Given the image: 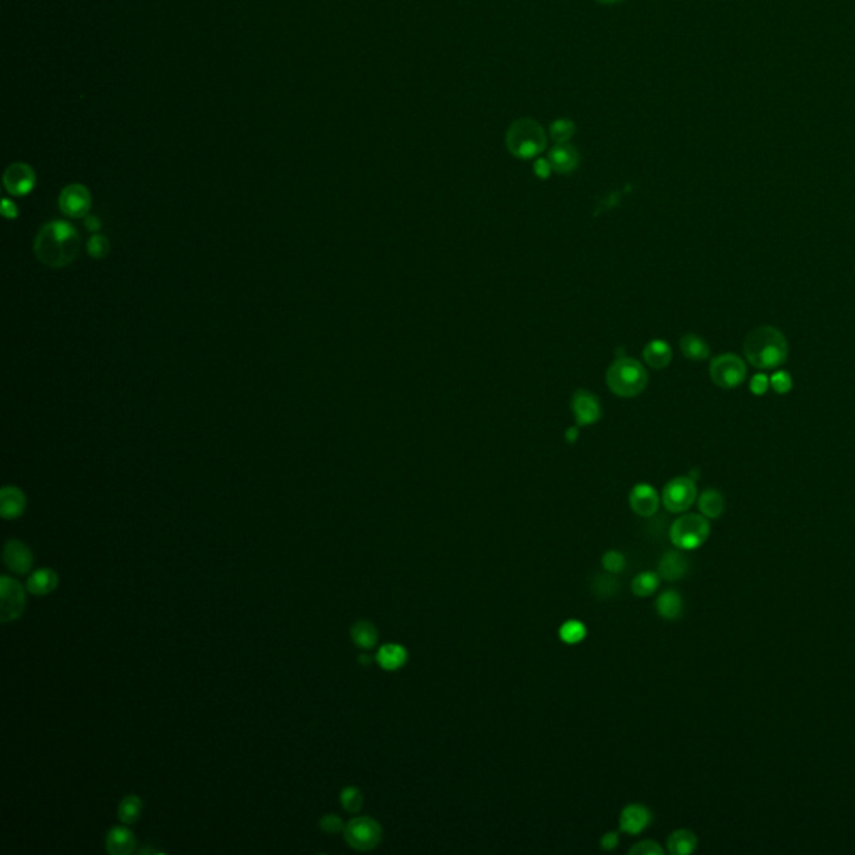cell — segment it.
I'll list each match as a JSON object with an SVG mask.
<instances>
[{
	"instance_id": "cb8c5ba5",
	"label": "cell",
	"mask_w": 855,
	"mask_h": 855,
	"mask_svg": "<svg viewBox=\"0 0 855 855\" xmlns=\"http://www.w3.org/2000/svg\"><path fill=\"white\" fill-rule=\"evenodd\" d=\"M657 613L665 620H677L684 613V600L675 590H667L657 598Z\"/></svg>"
},
{
	"instance_id": "603a6c76",
	"label": "cell",
	"mask_w": 855,
	"mask_h": 855,
	"mask_svg": "<svg viewBox=\"0 0 855 855\" xmlns=\"http://www.w3.org/2000/svg\"><path fill=\"white\" fill-rule=\"evenodd\" d=\"M590 590L593 597H597L598 600L613 598L620 591V582L615 577V573L603 571V573H597L590 578Z\"/></svg>"
},
{
	"instance_id": "3957f363",
	"label": "cell",
	"mask_w": 855,
	"mask_h": 855,
	"mask_svg": "<svg viewBox=\"0 0 855 855\" xmlns=\"http://www.w3.org/2000/svg\"><path fill=\"white\" fill-rule=\"evenodd\" d=\"M546 133L543 126L534 119H518L507 130V147L509 154L518 159L538 158L546 149Z\"/></svg>"
},
{
	"instance_id": "6da1fadb",
	"label": "cell",
	"mask_w": 855,
	"mask_h": 855,
	"mask_svg": "<svg viewBox=\"0 0 855 855\" xmlns=\"http://www.w3.org/2000/svg\"><path fill=\"white\" fill-rule=\"evenodd\" d=\"M35 257L49 267L72 264L81 253V236L67 221H51L37 232Z\"/></svg>"
},
{
	"instance_id": "2e32d148",
	"label": "cell",
	"mask_w": 855,
	"mask_h": 855,
	"mask_svg": "<svg viewBox=\"0 0 855 855\" xmlns=\"http://www.w3.org/2000/svg\"><path fill=\"white\" fill-rule=\"evenodd\" d=\"M688 570V558L682 552H678V550H668V552H665L659 561L660 578L667 579V582H678V579L685 578Z\"/></svg>"
},
{
	"instance_id": "836d02e7",
	"label": "cell",
	"mask_w": 855,
	"mask_h": 855,
	"mask_svg": "<svg viewBox=\"0 0 855 855\" xmlns=\"http://www.w3.org/2000/svg\"><path fill=\"white\" fill-rule=\"evenodd\" d=\"M625 565H627V558H625L623 553L616 552V550H610V552H607L602 558L603 570L610 571V573H622L625 570Z\"/></svg>"
},
{
	"instance_id": "7bdbcfd3",
	"label": "cell",
	"mask_w": 855,
	"mask_h": 855,
	"mask_svg": "<svg viewBox=\"0 0 855 855\" xmlns=\"http://www.w3.org/2000/svg\"><path fill=\"white\" fill-rule=\"evenodd\" d=\"M85 228H87V231L97 234L99 229H101V219H99L97 216H89L85 217Z\"/></svg>"
},
{
	"instance_id": "83f0119b",
	"label": "cell",
	"mask_w": 855,
	"mask_h": 855,
	"mask_svg": "<svg viewBox=\"0 0 855 855\" xmlns=\"http://www.w3.org/2000/svg\"><path fill=\"white\" fill-rule=\"evenodd\" d=\"M680 349L685 357L692 361H704L710 355L709 344L705 343L704 338L697 335H685L680 339Z\"/></svg>"
},
{
	"instance_id": "4fadbf2b",
	"label": "cell",
	"mask_w": 855,
	"mask_h": 855,
	"mask_svg": "<svg viewBox=\"0 0 855 855\" xmlns=\"http://www.w3.org/2000/svg\"><path fill=\"white\" fill-rule=\"evenodd\" d=\"M628 501H630L633 511L643 518L653 516L660 508L659 491L648 483H640L636 484V486H633L630 496H628Z\"/></svg>"
},
{
	"instance_id": "30bf717a",
	"label": "cell",
	"mask_w": 855,
	"mask_h": 855,
	"mask_svg": "<svg viewBox=\"0 0 855 855\" xmlns=\"http://www.w3.org/2000/svg\"><path fill=\"white\" fill-rule=\"evenodd\" d=\"M92 205V196L84 184H69L60 191L59 208L67 217L81 219L85 217Z\"/></svg>"
},
{
	"instance_id": "1f68e13d",
	"label": "cell",
	"mask_w": 855,
	"mask_h": 855,
	"mask_svg": "<svg viewBox=\"0 0 855 855\" xmlns=\"http://www.w3.org/2000/svg\"><path fill=\"white\" fill-rule=\"evenodd\" d=\"M341 805H343V809L349 813H357L363 809V793L355 785H349V787H344L343 792H341L339 795Z\"/></svg>"
},
{
	"instance_id": "e0dca14e",
	"label": "cell",
	"mask_w": 855,
	"mask_h": 855,
	"mask_svg": "<svg viewBox=\"0 0 855 855\" xmlns=\"http://www.w3.org/2000/svg\"><path fill=\"white\" fill-rule=\"evenodd\" d=\"M553 171L558 174H571L579 166V152L571 144H557L548 154Z\"/></svg>"
},
{
	"instance_id": "8fae6325",
	"label": "cell",
	"mask_w": 855,
	"mask_h": 855,
	"mask_svg": "<svg viewBox=\"0 0 855 855\" xmlns=\"http://www.w3.org/2000/svg\"><path fill=\"white\" fill-rule=\"evenodd\" d=\"M35 171L26 162H14L3 172V187L12 196H27L34 191Z\"/></svg>"
},
{
	"instance_id": "b9f144b4",
	"label": "cell",
	"mask_w": 855,
	"mask_h": 855,
	"mask_svg": "<svg viewBox=\"0 0 855 855\" xmlns=\"http://www.w3.org/2000/svg\"><path fill=\"white\" fill-rule=\"evenodd\" d=\"M2 214L7 217V219H15L17 217V205H15L12 201L9 199H3L2 201Z\"/></svg>"
},
{
	"instance_id": "e575fe53",
	"label": "cell",
	"mask_w": 855,
	"mask_h": 855,
	"mask_svg": "<svg viewBox=\"0 0 855 855\" xmlns=\"http://www.w3.org/2000/svg\"><path fill=\"white\" fill-rule=\"evenodd\" d=\"M110 249V242L107 237L101 236V234H94L92 237H90L87 242V253L90 257H96V259H102L104 256L109 254Z\"/></svg>"
},
{
	"instance_id": "44dd1931",
	"label": "cell",
	"mask_w": 855,
	"mask_h": 855,
	"mask_svg": "<svg viewBox=\"0 0 855 855\" xmlns=\"http://www.w3.org/2000/svg\"><path fill=\"white\" fill-rule=\"evenodd\" d=\"M57 585H59V577L51 568L35 570L27 578V591H31L35 597H44V595L52 593Z\"/></svg>"
},
{
	"instance_id": "d6a6232c",
	"label": "cell",
	"mask_w": 855,
	"mask_h": 855,
	"mask_svg": "<svg viewBox=\"0 0 855 855\" xmlns=\"http://www.w3.org/2000/svg\"><path fill=\"white\" fill-rule=\"evenodd\" d=\"M575 122L570 119H557L552 126H550V135L555 144H566L573 137L575 134Z\"/></svg>"
},
{
	"instance_id": "ba28073f",
	"label": "cell",
	"mask_w": 855,
	"mask_h": 855,
	"mask_svg": "<svg viewBox=\"0 0 855 855\" xmlns=\"http://www.w3.org/2000/svg\"><path fill=\"white\" fill-rule=\"evenodd\" d=\"M0 622L9 623L19 620L26 610V590L17 579L3 575L0 578Z\"/></svg>"
},
{
	"instance_id": "52a82bcc",
	"label": "cell",
	"mask_w": 855,
	"mask_h": 855,
	"mask_svg": "<svg viewBox=\"0 0 855 855\" xmlns=\"http://www.w3.org/2000/svg\"><path fill=\"white\" fill-rule=\"evenodd\" d=\"M747 376V366L740 359L738 356L725 353V355L717 356L710 363V378L717 386L720 388L730 389L735 386H740L745 381Z\"/></svg>"
},
{
	"instance_id": "4dcf8cb0",
	"label": "cell",
	"mask_w": 855,
	"mask_h": 855,
	"mask_svg": "<svg viewBox=\"0 0 855 855\" xmlns=\"http://www.w3.org/2000/svg\"><path fill=\"white\" fill-rule=\"evenodd\" d=\"M586 627L585 623L578 622V620H568L560 627V638L566 645H577L579 641L585 640Z\"/></svg>"
},
{
	"instance_id": "8992f818",
	"label": "cell",
	"mask_w": 855,
	"mask_h": 855,
	"mask_svg": "<svg viewBox=\"0 0 855 855\" xmlns=\"http://www.w3.org/2000/svg\"><path fill=\"white\" fill-rule=\"evenodd\" d=\"M344 840L357 852H369L383 840V829L371 817H355L344 827Z\"/></svg>"
},
{
	"instance_id": "ee69618b",
	"label": "cell",
	"mask_w": 855,
	"mask_h": 855,
	"mask_svg": "<svg viewBox=\"0 0 855 855\" xmlns=\"http://www.w3.org/2000/svg\"><path fill=\"white\" fill-rule=\"evenodd\" d=\"M600 3H618L622 2V0H598Z\"/></svg>"
},
{
	"instance_id": "ab89813d",
	"label": "cell",
	"mask_w": 855,
	"mask_h": 855,
	"mask_svg": "<svg viewBox=\"0 0 855 855\" xmlns=\"http://www.w3.org/2000/svg\"><path fill=\"white\" fill-rule=\"evenodd\" d=\"M534 176H536L538 179H548L550 174L553 172L552 164H550L548 159H536L534 160V166H533Z\"/></svg>"
},
{
	"instance_id": "f546056e",
	"label": "cell",
	"mask_w": 855,
	"mask_h": 855,
	"mask_svg": "<svg viewBox=\"0 0 855 855\" xmlns=\"http://www.w3.org/2000/svg\"><path fill=\"white\" fill-rule=\"evenodd\" d=\"M144 809L142 799L139 795H127L121 800L117 807V817L122 824L129 825L139 820Z\"/></svg>"
},
{
	"instance_id": "f35d334b",
	"label": "cell",
	"mask_w": 855,
	"mask_h": 855,
	"mask_svg": "<svg viewBox=\"0 0 855 855\" xmlns=\"http://www.w3.org/2000/svg\"><path fill=\"white\" fill-rule=\"evenodd\" d=\"M768 386H770V380H768L765 374H755L750 381L752 393L757 394V396L765 394L768 391Z\"/></svg>"
},
{
	"instance_id": "9a60e30c",
	"label": "cell",
	"mask_w": 855,
	"mask_h": 855,
	"mask_svg": "<svg viewBox=\"0 0 855 855\" xmlns=\"http://www.w3.org/2000/svg\"><path fill=\"white\" fill-rule=\"evenodd\" d=\"M652 812L641 804H630L620 813V830L628 836H638L650 825Z\"/></svg>"
},
{
	"instance_id": "d590c367",
	"label": "cell",
	"mask_w": 855,
	"mask_h": 855,
	"mask_svg": "<svg viewBox=\"0 0 855 855\" xmlns=\"http://www.w3.org/2000/svg\"><path fill=\"white\" fill-rule=\"evenodd\" d=\"M344 827L346 825H344L343 819L339 815H335V813H326L319 820V829L326 833H341L344 832Z\"/></svg>"
},
{
	"instance_id": "74e56055",
	"label": "cell",
	"mask_w": 855,
	"mask_h": 855,
	"mask_svg": "<svg viewBox=\"0 0 855 855\" xmlns=\"http://www.w3.org/2000/svg\"><path fill=\"white\" fill-rule=\"evenodd\" d=\"M632 855H661L663 849L655 840H641L630 849Z\"/></svg>"
},
{
	"instance_id": "d6986e66",
	"label": "cell",
	"mask_w": 855,
	"mask_h": 855,
	"mask_svg": "<svg viewBox=\"0 0 855 855\" xmlns=\"http://www.w3.org/2000/svg\"><path fill=\"white\" fill-rule=\"evenodd\" d=\"M105 849L110 855H129L135 849V836L127 827H112L105 837Z\"/></svg>"
},
{
	"instance_id": "f1b7e54d",
	"label": "cell",
	"mask_w": 855,
	"mask_h": 855,
	"mask_svg": "<svg viewBox=\"0 0 855 855\" xmlns=\"http://www.w3.org/2000/svg\"><path fill=\"white\" fill-rule=\"evenodd\" d=\"M660 585V575L655 571H641L632 579V591L640 598L650 597Z\"/></svg>"
},
{
	"instance_id": "7c38bea8",
	"label": "cell",
	"mask_w": 855,
	"mask_h": 855,
	"mask_svg": "<svg viewBox=\"0 0 855 855\" xmlns=\"http://www.w3.org/2000/svg\"><path fill=\"white\" fill-rule=\"evenodd\" d=\"M571 411L578 426H591L602 418V406L593 393L578 389L571 396Z\"/></svg>"
},
{
	"instance_id": "60d3db41",
	"label": "cell",
	"mask_w": 855,
	"mask_h": 855,
	"mask_svg": "<svg viewBox=\"0 0 855 855\" xmlns=\"http://www.w3.org/2000/svg\"><path fill=\"white\" fill-rule=\"evenodd\" d=\"M620 838H618V832H607L605 836L602 837V840H600V847H602L603 850H613L616 849V845H618Z\"/></svg>"
},
{
	"instance_id": "4316f807",
	"label": "cell",
	"mask_w": 855,
	"mask_h": 855,
	"mask_svg": "<svg viewBox=\"0 0 855 855\" xmlns=\"http://www.w3.org/2000/svg\"><path fill=\"white\" fill-rule=\"evenodd\" d=\"M351 640L356 647L369 650V648L376 647L378 643V630L371 622L359 620L351 627Z\"/></svg>"
},
{
	"instance_id": "7a4b0ae2",
	"label": "cell",
	"mask_w": 855,
	"mask_h": 855,
	"mask_svg": "<svg viewBox=\"0 0 855 855\" xmlns=\"http://www.w3.org/2000/svg\"><path fill=\"white\" fill-rule=\"evenodd\" d=\"M747 361L757 369H774L787 361L788 344L774 326H759L748 332L743 344Z\"/></svg>"
},
{
	"instance_id": "9c48e42d",
	"label": "cell",
	"mask_w": 855,
	"mask_h": 855,
	"mask_svg": "<svg viewBox=\"0 0 855 855\" xmlns=\"http://www.w3.org/2000/svg\"><path fill=\"white\" fill-rule=\"evenodd\" d=\"M697 500V486L688 476H678L665 484L661 503L670 513H684Z\"/></svg>"
},
{
	"instance_id": "484cf974",
	"label": "cell",
	"mask_w": 855,
	"mask_h": 855,
	"mask_svg": "<svg viewBox=\"0 0 855 855\" xmlns=\"http://www.w3.org/2000/svg\"><path fill=\"white\" fill-rule=\"evenodd\" d=\"M698 509L709 520H717L725 511V498L720 491L705 490L698 496Z\"/></svg>"
},
{
	"instance_id": "5b68a950",
	"label": "cell",
	"mask_w": 855,
	"mask_h": 855,
	"mask_svg": "<svg viewBox=\"0 0 855 855\" xmlns=\"http://www.w3.org/2000/svg\"><path fill=\"white\" fill-rule=\"evenodd\" d=\"M710 534L709 518L704 515H682L670 526V541L680 550H695L706 541Z\"/></svg>"
},
{
	"instance_id": "ac0fdd59",
	"label": "cell",
	"mask_w": 855,
	"mask_h": 855,
	"mask_svg": "<svg viewBox=\"0 0 855 855\" xmlns=\"http://www.w3.org/2000/svg\"><path fill=\"white\" fill-rule=\"evenodd\" d=\"M27 507V498L17 486H3L0 490V515L6 520L22 516Z\"/></svg>"
},
{
	"instance_id": "5bb4252c",
	"label": "cell",
	"mask_w": 855,
	"mask_h": 855,
	"mask_svg": "<svg viewBox=\"0 0 855 855\" xmlns=\"http://www.w3.org/2000/svg\"><path fill=\"white\" fill-rule=\"evenodd\" d=\"M3 561L15 575H27L34 566V555L20 540H9L3 546Z\"/></svg>"
},
{
	"instance_id": "7402d4cb",
	"label": "cell",
	"mask_w": 855,
	"mask_h": 855,
	"mask_svg": "<svg viewBox=\"0 0 855 855\" xmlns=\"http://www.w3.org/2000/svg\"><path fill=\"white\" fill-rule=\"evenodd\" d=\"M643 359L653 369L667 368L670 361H672V348H670L667 341L652 339L643 348Z\"/></svg>"
},
{
	"instance_id": "d4e9b609",
	"label": "cell",
	"mask_w": 855,
	"mask_h": 855,
	"mask_svg": "<svg viewBox=\"0 0 855 855\" xmlns=\"http://www.w3.org/2000/svg\"><path fill=\"white\" fill-rule=\"evenodd\" d=\"M698 838L692 830L688 829H678L675 832L670 833L667 847L668 852L673 855H688L697 850Z\"/></svg>"
},
{
	"instance_id": "ffe728a7",
	"label": "cell",
	"mask_w": 855,
	"mask_h": 855,
	"mask_svg": "<svg viewBox=\"0 0 855 855\" xmlns=\"http://www.w3.org/2000/svg\"><path fill=\"white\" fill-rule=\"evenodd\" d=\"M376 661L386 672H394L408 661V650L403 645L386 643L378 650Z\"/></svg>"
},
{
	"instance_id": "8d00e7d4",
	"label": "cell",
	"mask_w": 855,
	"mask_h": 855,
	"mask_svg": "<svg viewBox=\"0 0 855 855\" xmlns=\"http://www.w3.org/2000/svg\"><path fill=\"white\" fill-rule=\"evenodd\" d=\"M770 384L775 393L785 394L792 389V376L787 371H777L774 376L770 378Z\"/></svg>"
},
{
	"instance_id": "277c9868",
	"label": "cell",
	"mask_w": 855,
	"mask_h": 855,
	"mask_svg": "<svg viewBox=\"0 0 855 855\" xmlns=\"http://www.w3.org/2000/svg\"><path fill=\"white\" fill-rule=\"evenodd\" d=\"M648 373L640 361L618 357L607 371V386L620 398H633L647 388Z\"/></svg>"
}]
</instances>
